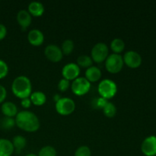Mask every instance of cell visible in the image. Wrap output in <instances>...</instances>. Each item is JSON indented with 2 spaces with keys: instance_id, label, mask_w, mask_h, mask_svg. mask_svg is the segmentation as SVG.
Here are the masks:
<instances>
[{
  "instance_id": "obj_1",
  "label": "cell",
  "mask_w": 156,
  "mask_h": 156,
  "mask_svg": "<svg viewBox=\"0 0 156 156\" xmlns=\"http://www.w3.org/2000/svg\"><path fill=\"white\" fill-rule=\"evenodd\" d=\"M15 120L16 126L25 132L34 133L41 127V122L37 116L27 110L18 112Z\"/></svg>"
},
{
  "instance_id": "obj_2",
  "label": "cell",
  "mask_w": 156,
  "mask_h": 156,
  "mask_svg": "<svg viewBox=\"0 0 156 156\" xmlns=\"http://www.w3.org/2000/svg\"><path fill=\"white\" fill-rule=\"evenodd\" d=\"M12 91L15 97L21 100L30 97L32 93V84L30 79L25 76L15 78L12 84Z\"/></svg>"
},
{
  "instance_id": "obj_3",
  "label": "cell",
  "mask_w": 156,
  "mask_h": 156,
  "mask_svg": "<svg viewBox=\"0 0 156 156\" xmlns=\"http://www.w3.org/2000/svg\"><path fill=\"white\" fill-rule=\"evenodd\" d=\"M98 91L100 97L109 100L113 98L117 93V85L115 82L109 79H105L98 85Z\"/></svg>"
},
{
  "instance_id": "obj_4",
  "label": "cell",
  "mask_w": 156,
  "mask_h": 156,
  "mask_svg": "<svg viewBox=\"0 0 156 156\" xmlns=\"http://www.w3.org/2000/svg\"><path fill=\"white\" fill-rule=\"evenodd\" d=\"M105 69L108 73L111 74H117L121 71L124 65L123 56L120 54L116 53L110 54L105 61Z\"/></svg>"
},
{
  "instance_id": "obj_5",
  "label": "cell",
  "mask_w": 156,
  "mask_h": 156,
  "mask_svg": "<svg viewBox=\"0 0 156 156\" xmlns=\"http://www.w3.org/2000/svg\"><path fill=\"white\" fill-rule=\"evenodd\" d=\"M55 109L59 115L69 116L73 114L76 110V103L70 98H61L55 104Z\"/></svg>"
},
{
  "instance_id": "obj_6",
  "label": "cell",
  "mask_w": 156,
  "mask_h": 156,
  "mask_svg": "<svg viewBox=\"0 0 156 156\" xmlns=\"http://www.w3.org/2000/svg\"><path fill=\"white\" fill-rule=\"evenodd\" d=\"M109 56V49L105 43L99 42L94 44L91 51V58L93 62L101 63Z\"/></svg>"
},
{
  "instance_id": "obj_7",
  "label": "cell",
  "mask_w": 156,
  "mask_h": 156,
  "mask_svg": "<svg viewBox=\"0 0 156 156\" xmlns=\"http://www.w3.org/2000/svg\"><path fill=\"white\" fill-rule=\"evenodd\" d=\"M72 91L77 96H83L88 93L91 88V83L85 77H78L72 82Z\"/></svg>"
},
{
  "instance_id": "obj_8",
  "label": "cell",
  "mask_w": 156,
  "mask_h": 156,
  "mask_svg": "<svg viewBox=\"0 0 156 156\" xmlns=\"http://www.w3.org/2000/svg\"><path fill=\"white\" fill-rule=\"evenodd\" d=\"M123 59L125 65L130 69H136L140 67L143 61L141 55L134 50L126 52L123 55Z\"/></svg>"
},
{
  "instance_id": "obj_9",
  "label": "cell",
  "mask_w": 156,
  "mask_h": 156,
  "mask_svg": "<svg viewBox=\"0 0 156 156\" xmlns=\"http://www.w3.org/2000/svg\"><path fill=\"white\" fill-rule=\"evenodd\" d=\"M81 73V68L75 62L67 63L62 67V76L63 79H67L69 82H73L79 77Z\"/></svg>"
},
{
  "instance_id": "obj_10",
  "label": "cell",
  "mask_w": 156,
  "mask_h": 156,
  "mask_svg": "<svg viewBox=\"0 0 156 156\" xmlns=\"http://www.w3.org/2000/svg\"><path fill=\"white\" fill-rule=\"evenodd\" d=\"M44 55L48 60L53 62H58L62 60L63 53L59 46L56 44H49L44 49Z\"/></svg>"
},
{
  "instance_id": "obj_11",
  "label": "cell",
  "mask_w": 156,
  "mask_h": 156,
  "mask_svg": "<svg viewBox=\"0 0 156 156\" xmlns=\"http://www.w3.org/2000/svg\"><path fill=\"white\" fill-rule=\"evenodd\" d=\"M141 151L146 156L156 155V136H150L145 139L141 145Z\"/></svg>"
},
{
  "instance_id": "obj_12",
  "label": "cell",
  "mask_w": 156,
  "mask_h": 156,
  "mask_svg": "<svg viewBox=\"0 0 156 156\" xmlns=\"http://www.w3.org/2000/svg\"><path fill=\"white\" fill-rule=\"evenodd\" d=\"M27 41L34 47H39L44 44V35L39 29H32L27 34Z\"/></svg>"
},
{
  "instance_id": "obj_13",
  "label": "cell",
  "mask_w": 156,
  "mask_h": 156,
  "mask_svg": "<svg viewBox=\"0 0 156 156\" xmlns=\"http://www.w3.org/2000/svg\"><path fill=\"white\" fill-rule=\"evenodd\" d=\"M17 21L21 27V30H27V27L30 25L32 21V16L30 15L27 10H20L17 14Z\"/></svg>"
},
{
  "instance_id": "obj_14",
  "label": "cell",
  "mask_w": 156,
  "mask_h": 156,
  "mask_svg": "<svg viewBox=\"0 0 156 156\" xmlns=\"http://www.w3.org/2000/svg\"><path fill=\"white\" fill-rule=\"evenodd\" d=\"M85 78L90 82H98L102 76L101 70L97 66H91L89 68L86 69L85 73Z\"/></svg>"
},
{
  "instance_id": "obj_15",
  "label": "cell",
  "mask_w": 156,
  "mask_h": 156,
  "mask_svg": "<svg viewBox=\"0 0 156 156\" xmlns=\"http://www.w3.org/2000/svg\"><path fill=\"white\" fill-rule=\"evenodd\" d=\"M1 110L5 117H15L18 114V111L16 105L12 101H5L2 105Z\"/></svg>"
},
{
  "instance_id": "obj_16",
  "label": "cell",
  "mask_w": 156,
  "mask_h": 156,
  "mask_svg": "<svg viewBox=\"0 0 156 156\" xmlns=\"http://www.w3.org/2000/svg\"><path fill=\"white\" fill-rule=\"evenodd\" d=\"M44 11H45V9H44V5L40 2H31L27 7V12L30 13L31 16H42L44 13Z\"/></svg>"
},
{
  "instance_id": "obj_17",
  "label": "cell",
  "mask_w": 156,
  "mask_h": 156,
  "mask_svg": "<svg viewBox=\"0 0 156 156\" xmlns=\"http://www.w3.org/2000/svg\"><path fill=\"white\" fill-rule=\"evenodd\" d=\"M14 152L12 141L7 139H0V156H11Z\"/></svg>"
},
{
  "instance_id": "obj_18",
  "label": "cell",
  "mask_w": 156,
  "mask_h": 156,
  "mask_svg": "<svg viewBox=\"0 0 156 156\" xmlns=\"http://www.w3.org/2000/svg\"><path fill=\"white\" fill-rule=\"evenodd\" d=\"M30 100L32 105L35 106H42L47 101V96L43 91H33L30 95Z\"/></svg>"
},
{
  "instance_id": "obj_19",
  "label": "cell",
  "mask_w": 156,
  "mask_h": 156,
  "mask_svg": "<svg viewBox=\"0 0 156 156\" xmlns=\"http://www.w3.org/2000/svg\"><path fill=\"white\" fill-rule=\"evenodd\" d=\"M12 145L14 147V151L17 153H21V151L27 146V140L23 136H15L12 141Z\"/></svg>"
},
{
  "instance_id": "obj_20",
  "label": "cell",
  "mask_w": 156,
  "mask_h": 156,
  "mask_svg": "<svg viewBox=\"0 0 156 156\" xmlns=\"http://www.w3.org/2000/svg\"><path fill=\"white\" fill-rule=\"evenodd\" d=\"M111 50L116 54H120L125 49V43L120 38H114L111 42L110 45Z\"/></svg>"
},
{
  "instance_id": "obj_21",
  "label": "cell",
  "mask_w": 156,
  "mask_h": 156,
  "mask_svg": "<svg viewBox=\"0 0 156 156\" xmlns=\"http://www.w3.org/2000/svg\"><path fill=\"white\" fill-rule=\"evenodd\" d=\"M76 64H77L80 68L88 69L92 66L93 61L90 56H88V55H80V56L77 58Z\"/></svg>"
},
{
  "instance_id": "obj_22",
  "label": "cell",
  "mask_w": 156,
  "mask_h": 156,
  "mask_svg": "<svg viewBox=\"0 0 156 156\" xmlns=\"http://www.w3.org/2000/svg\"><path fill=\"white\" fill-rule=\"evenodd\" d=\"M15 125V120L13 117H4L0 120V128L5 130L12 129Z\"/></svg>"
},
{
  "instance_id": "obj_23",
  "label": "cell",
  "mask_w": 156,
  "mask_h": 156,
  "mask_svg": "<svg viewBox=\"0 0 156 156\" xmlns=\"http://www.w3.org/2000/svg\"><path fill=\"white\" fill-rule=\"evenodd\" d=\"M61 50H62V53L63 55H66V56H68V55L71 54L73 52L75 48V44L74 42H73L72 40L67 39L65 40V41L62 42V47H60Z\"/></svg>"
},
{
  "instance_id": "obj_24",
  "label": "cell",
  "mask_w": 156,
  "mask_h": 156,
  "mask_svg": "<svg viewBox=\"0 0 156 156\" xmlns=\"http://www.w3.org/2000/svg\"><path fill=\"white\" fill-rule=\"evenodd\" d=\"M102 111H103L104 114L108 118H112L117 114V108L112 102L108 101L105 106V108L102 109Z\"/></svg>"
},
{
  "instance_id": "obj_25",
  "label": "cell",
  "mask_w": 156,
  "mask_h": 156,
  "mask_svg": "<svg viewBox=\"0 0 156 156\" xmlns=\"http://www.w3.org/2000/svg\"><path fill=\"white\" fill-rule=\"evenodd\" d=\"M56 149L52 146H45L41 149L37 156H56Z\"/></svg>"
},
{
  "instance_id": "obj_26",
  "label": "cell",
  "mask_w": 156,
  "mask_h": 156,
  "mask_svg": "<svg viewBox=\"0 0 156 156\" xmlns=\"http://www.w3.org/2000/svg\"><path fill=\"white\" fill-rule=\"evenodd\" d=\"M108 102V101L106 100V99L103 98L101 97H98L93 99L92 102H91V105H92V107L94 109L102 110L105 108V106Z\"/></svg>"
},
{
  "instance_id": "obj_27",
  "label": "cell",
  "mask_w": 156,
  "mask_h": 156,
  "mask_svg": "<svg viewBox=\"0 0 156 156\" xmlns=\"http://www.w3.org/2000/svg\"><path fill=\"white\" fill-rule=\"evenodd\" d=\"M74 156H91V151L87 146H81L75 152Z\"/></svg>"
},
{
  "instance_id": "obj_28",
  "label": "cell",
  "mask_w": 156,
  "mask_h": 156,
  "mask_svg": "<svg viewBox=\"0 0 156 156\" xmlns=\"http://www.w3.org/2000/svg\"><path fill=\"white\" fill-rule=\"evenodd\" d=\"M70 86H71V83H70L69 81L63 79V78L62 79H60L59 83H58V89L61 92H65V91H66L69 88Z\"/></svg>"
},
{
  "instance_id": "obj_29",
  "label": "cell",
  "mask_w": 156,
  "mask_h": 156,
  "mask_svg": "<svg viewBox=\"0 0 156 156\" xmlns=\"http://www.w3.org/2000/svg\"><path fill=\"white\" fill-rule=\"evenodd\" d=\"M9 73L8 64L2 59H0V79H4Z\"/></svg>"
},
{
  "instance_id": "obj_30",
  "label": "cell",
  "mask_w": 156,
  "mask_h": 156,
  "mask_svg": "<svg viewBox=\"0 0 156 156\" xmlns=\"http://www.w3.org/2000/svg\"><path fill=\"white\" fill-rule=\"evenodd\" d=\"M6 97H7V91L6 88L3 85H0V104L5 102Z\"/></svg>"
},
{
  "instance_id": "obj_31",
  "label": "cell",
  "mask_w": 156,
  "mask_h": 156,
  "mask_svg": "<svg viewBox=\"0 0 156 156\" xmlns=\"http://www.w3.org/2000/svg\"><path fill=\"white\" fill-rule=\"evenodd\" d=\"M21 105L22 108H24V109H28V108H30V106L32 105L31 101H30V98H27L21 99Z\"/></svg>"
},
{
  "instance_id": "obj_32",
  "label": "cell",
  "mask_w": 156,
  "mask_h": 156,
  "mask_svg": "<svg viewBox=\"0 0 156 156\" xmlns=\"http://www.w3.org/2000/svg\"><path fill=\"white\" fill-rule=\"evenodd\" d=\"M7 35V28L3 24H0V41L4 39Z\"/></svg>"
},
{
  "instance_id": "obj_33",
  "label": "cell",
  "mask_w": 156,
  "mask_h": 156,
  "mask_svg": "<svg viewBox=\"0 0 156 156\" xmlns=\"http://www.w3.org/2000/svg\"><path fill=\"white\" fill-rule=\"evenodd\" d=\"M61 95L59 94H54V95H53V101H55V103H56V102H57L59 100V99L61 98Z\"/></svg>"
},
{
  "instance_id": "obj_34",
  "label": "cell",
  "mask_w": 156,
  "mask_h": 156,
  "mask_svg": "<svg viewBox=\"0 0 156 156\" xmlns=\"http://www.w3.org/2000/svg\"><path fill=\"white\" fill-rule=\"evenodd\" d=\"M25 156H37V155H35V154L34 153H29V154H27Z\"/></svg>"
}]
</instances>
